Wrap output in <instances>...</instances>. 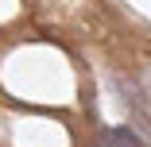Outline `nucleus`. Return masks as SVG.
<instances>
[{
  "mask_svg": "<svg viewBox=\"0 0 151 147\" xmlns=\"http://www.w3.org/2000/svg\"><path fill=\"white\" fill-rule=\"evenodd\" d=\"M139 139L151 147V120H143V124H139Z\"/></svg>",
  "mask_w": 151,
  "mask_h": 147,
  "instance_id": "1",
  "label": "nucleus"
}]
</instances>
